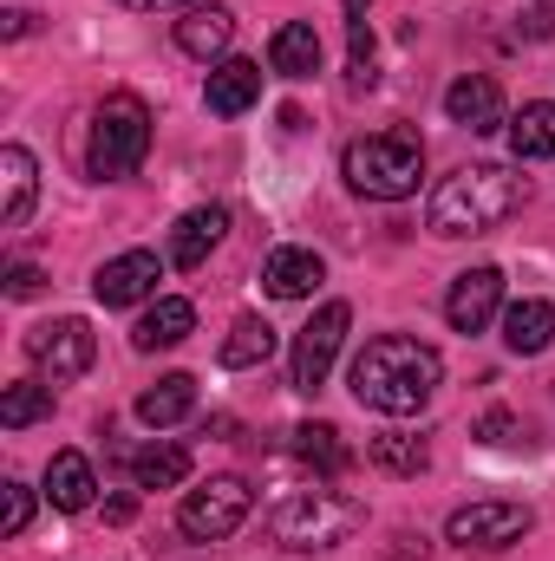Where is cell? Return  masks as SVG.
Wrapping results in <instances>:
<instances>
[{
  "mask_svg": "<svg viewBox=\"0 0 555 561\" xmlns=\"http://www.w3.org/2000/svg\"><path fill=\"white\" fill-rule=\"evenodd\" d=\"M438 379H444L438 346H424L412 333H380V340H366L360 359H353V373H347L353 399H360L366 412H386V419L424 412L431 392H438Z\"/></svg>",
  "mask_w": 555,
  "mask_h": 561,
  "instance_id": "cell-1",
  "label": "cell"
},
{
  "mask_svg": "<svg viewBox=\"0 0 555 561\" xmlns=\"http://www.w3.org/2000/svg\"><path fill=\"white\" fill-rule=\"evenodd\" d=\"M530 203V176L510 163H464L431 190V236H490Z\"/></svg>",
  "mask_w": 555,
  "mask_h": 561,
  "instance_id": "cell-2",
  "label": "cell"
},
{
  "mask_svg": "<svg viewBox=\"0 0 555 561\" xmlns=\"http://www.w3.org/2000/svg\"><path fill=\"white\" fill-rule=\"evenodd\" d=\"M340 176L366 196V203H406L418 196V176H424V144L412 131H373V138H353L340 157Z\"/></svg>",
  "mask_w": 555,
  "mask_h": 561,
  "instance_id": "cell-3",
  "label": "cell"
},
{
  "mask_svg": "<svg viewBox=\"0 0 555 561\" xmlns=\"http://www.w3.org/2000/svg\"><path fill=\"white\" fill-rule=\"evenodd\" d=\"M360 523H366V503L360 496H340V490H287L275 510H269V529H275V542H287V549H333Z\"/></svg>",
  "mask_w": 555,
  "mask_h": 561,
  "instance_id": "cell-4",
  "label": "cell"
},
{
  "mask_svg": "<svg viewBox=\"0 0 555 561\" xmlns=\"http://www.w3.org/2000/svg\"><path fill=\"white\" fill-rule=\"evenodd\" d=\"M144 150H150V112H144V99L138 92H112V99L99 105V118H92L86 170H92L99 183H118V176H132L144 163Z\"/></svg>",
  "mask_w": 555,
  "mask_h": 561,
  "instance_id": "cell-5",
  "label": "cell"
},
{
  "mask_svg": "<svg viewBox=\"0 0 555 561\" xmlns=\"http://www.w3.org/2000/svg\"><path fill=\"white\" fill-rule=\"evenodd\" d=\"M249 510H256V490H249L242 477H209L203 490L183 496L177 529H183L190 542H223V536H236V529L249 523Z\"/></svg>",
  "mask_w": 555,
  "mask_h": 561,
  "instance_id": "cell-6",
  "label": "cell"
},
{
  "mask_svg": "<svg viewBox=\"0 0 555 561\" xmlns=\"http://www.w3.org/2000/svg\"><path fill=\"white\" fill-rule=\"evenodd\" d=\"M26 359L39 366L46 386H66V379H79V373H92L99 340H92V327H86L79 313H66V320H46V327L26 333Z\"/></svg>",
  "mask_w": 555,
  "mask_h": 561,
  "instance_id": "cell-7",
  "label": "cell"
},
{
  "mask_svg": "<svg viewBox=\"0 0 555 561\" xmlns=\"http://www.w3.org/2000/svg\"><path fill=\"white\" fill-rule=\"evenodd\" d=\"M347 327H353V307H347V300H327V307L301 327L294 359H287L294 392H320V386H327V373H333V359H340V346H347Z\"/></svg>",
  "mask_w": 555,
  "mask_h": 561,
  "instance_id": "cell-8",
  "label": "cell"
},
{
  "mask_svg": "<svg viewBox=\"0 0 555 561\" xmlns=\"http://www.w3.org/2000/svg\"><path fill=\"white\" fill-rule=\"evenodd\" d=\"M530 529H536L530 503L484 496V503H464V510H451V523H444V542H457V549H510V542H523Z\"/></svg>",
  "mask_w": 555,
  "mask_h": 561,
  "instance_id": "cell-9",
  "label": "cell"
},
{
  "mask_svg": "<svg viewBox=\"0 0 555 561\" xmlns=\"http://www.w3.org/2000/svg\"><path fill=\"white\" fill-rule=\"evenodd\" d=\"M503 313V268H464V275L451 280V294H444V320L457 327V333H484L490 320Z\"/></svg>",
  "mask_w": 555,
  "mask_h": 561,
  "instance_id": "cell-10",
  "label": "cell"
},
{
  "mask_svg": "<svg viewBox=\"0 0 555 561\" xmlns=\"http://www.w3.org/2000/svg\"><path fill=\"white\" fill-rule=\"evenodd\" d=\"M157 280H163V262L150 255V249H125V255H112L99 275H92V294L105 300V307H138L157 294Z\"/></svg>",
  "mask_w": 555,
  "mask_h": 561,
  "instance_id": "cell-11",
  "label": "cell"
},
{
  "mask_svg": "<svg viewBox=\"0 0 555 561\" xmlns=\"http://www.w3.org/2000/svg\"><path fill=\"white\" fill-rule=\"evenodd\" d=\"M444 118H451V125H464V131H477V138L503 131V92H497V79L464 72V79L444 92Z\"/></svg>",
  "mask_w": 555,
  "mask_h": 561,
  "instance_id": "cell-12",
  "label": "cell"
},
{
  "mask_svg": "<svg viewBox=\"0 0 555 561\" xmlns=\"http://www.w3.org/2000/svg\"><path fill=\"white\" fill-rule=\"evenodd\" d=\"M256 99H262V66H256V59H216V66H209L203 105H209L216 118H242Z\"/></svg>",
  "mask_w": 555,
  "mask_h": 561,
  "instance_id": "cell-13",
  "label": "cell"
},
{
  "mask_svg": "<svg viewBox=\"0 0 555 561\" xmlns=\"http://www.w3.org/2000/svg\"><path fill=\"white\" fill-rule=\"evenodd\" d=\"M229 39H236V20H229V7H216V0H203V7H190V13H177V46H183L190 59H203V66H216V59H229Z\"/></svg>",
  "mask_w": 555,
  "mask_h": 561,
  "instance_id": "cell-14",
  "label": "cell"
},
{
  "mask_svg": "<svg viewBox=\"0 0 555 561\" xmlns=\"http://www.w3.org/2000/svg\"><path fill=\"white\" fill-rule=\"evenodd\" d=\"M33 196H39V163L26 144H7L0 150V229H26Z\"/></svg>",
  "mask_w": 555,
  "mask_h": 561,
  "instance_id": "cell-15",
  "label": "cell"
},
{
  "mask_svg": "<svg viewBox=\"0 0 555 561\" xmlns=\"http://www.w3.org/2000/svg\"><path fill=\"white\" fill-rule=\"evenodd\" d=\"M223 229H229V209H223V203H196V209L170 229V262H177V268H203L209 249L223 242Z\"/></svg>",
  "mask_w": 555,
  "mask_h": 561,
  "instance_id": "cell-16",
  "label": "cell"
},
{
  "mask_svg": "<svg viewBox=\"0 0 555 561\" xmlns=\"http://www.w3.org/2000/svg\"><path fill=\"white\" fill-rule=\"evenodd\" d=\"M320 280H327V262H320L314 249H275V255L262 262V287H269L275 300H307Z\"/></svg>",
  "mask_w": 555,
  "mask_h": 561,
  "instance_id": "cell-17",
  "label": "cell"
},
{
  "mask_svg": "<svg viewBox=\"0 0 555 561\" xmlns=\"http://www.w3.org/2000/svg\"><path fill=\"white\" fill-rule=\"evenodd\" d=\"M92 496H99L92 457L86 450H53V463H46V503L53 510H92Z\"/></svg>",
  "mask_w": 555,
  "mask_h": 561,
  "instance_id": "cell-18",
  "label": "cell"
},
{
  "mask_svg": "<svg viewBox=\"0 0 555 561\" xmlns=\"http://www.w3.org/2000/svg\"><path fill=\"white\" fill-rule=\"evenodd\" d=\"M503 346L510 353H550L555 346V307L550 300H510L503 307Z\"/></svg>",
  "mask_w": 555,
  "mask_h": 561,
  "instance_id": "cell-19",
  "label": "cell"
},
{
  "mask_svg": "<svg viewBox=\"0 0 555 561\" xmlns=\"http://www.w3.org/2000/svg\"><path fill=\"white\" fill-rule=\"evenodd\" d=\"M269 66H275L281 79H314V72H320V33H314V20H287V26H275Z\"/></svg>",
  "mask_w": 555,
  "mask_h": 561,
  "instance_id": "cell-20",
  "label": "cell"
},
{
  "mask_svg": "<svg viewBox=\"0 0 555 561\" xmlns=\"http://www.w3.org/2000/svg\"><path fill=\"white\" fill-rule=\"evenodd\" d=\"M190 412H196V379H190V373H163L157 386H144L138 392V419L150 424V431L183 424Z\"/></svg>",
  "mask_w": 555,
  "mask_h": 561,
  "instance_id": "cell-21",
  "label": "cell"
},
{
  "mask_svg": "<svg viewBox=\"0 0 555 561\" xmlns=\"http://www.w3.org/2000/svg\"><path fill=\"white\" fill-rule=\"evenodd\" d=\"M190 333H196V307L170 294V300H157V307H150V313L138 320L132 346H138V353H157V346H183Z\"/></svg>",
  "mask_w": 555,
  "mask_h": 561,
  "instance_id": "cell-22",
  "label": "cell"
},
{
  "mask_svg": "<svg viewBox=\"0 0 555 561\" xmlns=\"http://www.w3.org/2000/svg\"><path fill=\"white\" fill-rule=\"evenodd\" d=\"M294 457L307 463V470H320V477H340L347 463H353V450H347V437H340V424L314 419V424H294Z\"/></svg>",
  "mask_w": 555,
  "mask_h": 561,
  "instance_id": "cell-23",
  "label": "cell"
},
{
  "mask_svg": "<svg viewBox=\"0 0 555 561\" xmlns=\"http://www.w3.org/2000/svg\"><path fill=\"white\" fill-rule=\"evenodd\" d=\"M269 353H275V327H269L262 313H242V320L229 327V340H223V366H229V373L269 366Z\"/></svg>",
  "mask_w": 555,
  "mask_h": 561,
  "instance_id": "cell-24",
  "label": "cell"
},
{
  "mask_svg": "<svg viewBox=\"0 0 555 561\" xmlns=\"http://www.w3.org/2000/svg\"><path fill=\"white\" fill-rule=\"evenodd\" d=\"M510 150H517V163L555 157V105L550 99H536V105H523V112L510 118Z\"/></svg>",
  "mask_w": 555,
  "mask_h": 561,
  "instance_id": "cell-25",
  "label": "cell"
},
{
  "mask_svg": "<svg viewBox=\"0 0 555 561\" xmlns=\"http://www.w3.org/2000/svg\"><path fill=\"white\" fill-rule=\"evenodd\" d=\"M132 477H138V490H177L190 477V450L183 444H150V450L132 457Z\"/></svg>",
  "mask_w": 555,
  "mask_h": 561,
  "instance_id": "cell-26",
  "label": "cell"
},
{
  "mask_svg": "<svg viewBox=\"0 0 555 561\" xmlns=\"http://www.w3.org/2000/svg\"><path fill=\"white\" fill-rule=\"evenodd\" d=\"M53 419V386L46 379H20V386H7L0 392V424L7 431H26V424Z\"/></svg>",
  "mask_w": 555,
  "mask_h": 561,
  "instance_id": "cell-27",
  "label": "cell"
},
{
  "mask_svg": "<svg viewBox=\"0 0 555 561\" xmlns=\"http://www.w3.org/2000/svg\"><path fill=\"white\" fill-rule=\"evenodd\" d=\"M380 470H393V477H418L424 463H431V450H424V437H406V431H393V437H373V450H366Z\"/></svg>",
  "mask_w": 555,
  "mask_h": 561,
  "instance_id": "cell-28",
  "label": "cell"
},
{
  "mask_svg": "<svg viewBox=\"0 0 555 561\" xmlns=\"http://www.w3.org/2000/svg\"><path fill=\"white\" fill-rule=\"evenodd\" d=\"M373 59H380L373 26H366V20H353V26H347V85H353V92H366V85L380 79V72H373Z\"/></svg>",
  "mask_w": 555,
  "mask_h": 561,
  "instance_id": "cell-29",
  "label": "cell"
},
{
  "mask_svg": "<svg viewBox=\"0 0 555 561\" xmlns=\"http://www.w3.org/2000/svg\"><path fill=\"white\" fill-rule=\"evenodd\" d=\"M26 523H33V490L20 477H7L0 483V536H26Z\"/></svg>",
  "mask_w": 555,
  "mask_h": 561,
  "instance_id": "cell-30",
  "label": "cell"
},
{
  "mask_svg": "<svg viewBox=\"0 0 555 561\" xmlns=\"http://www.w3.org/2000/svg\"><path fill=\"white\" fill-rule=\"evenodd\" d=\"M530 431H523V419L517 412H484L477 419V444H490V450H503V444H523Z\"/></svg>",
  "mask_w": 555,
  "mask_h": 561,
  "instance_id": "cell-31",
  "label": "cell"
},
{
  "mask_svg": "<svg viewBox=\"0 0 555 561\" xmlns=\"http://www.w3.org/2000/svg\"><path fill=\"white\" fill-rule=\"evenodd\" d=\"M39 287H46V275H39L33 262H13V268H7V300H33Z\"/></svg>",
  "mask_w": 555,
  "mask_h": 561,
  "instance_id": "cell-32",
  "label": "cell"
},
{
  "mask_svg": "<svg viewBox=\"0 0 555 561\" xmlns=\"http://www.w3.org/2000/svg\"><path fill=\"white\" fill-rule=\"evenodd\" d=\"M118 7H132V13H190L203 0H118Z\"/></svg>",
  "mask_w": 555,
  "mask_h": 561,
  "instance_id": "cell-33",
  "label": "cell"
},
{
  "mask_svg": "<svg viewBox=\"0 0 555 561\" xmlns=\"http://www.w3.org/2000/svg\"><path fill=\"white\" fill-rule=\"evenodd\" d=\"M132 516H138V496H112L105 503V523H132Z\"/></svg>",
  "mask_w": 555,
  "mask_h": 561,
  "instance_id": "cell-34",
  "label": "cell"
},
{
  "mask_svg": "<svg viewBox=\"0 0 555 561\" xmlns=\"http://www.w3.org/2000/svg\"><path fill=\"white\" fill-rule=\"evenodd\" d=\"M26 33H33V13H26V7H13V13H7V39H26Z\"/></svg>",
  "mask_w": 555,
  "mask_h": 561,
  "instance_id": "cell-35",
  "label": "cell"
},
{
  "mask_svg": "<svg viewBox=\"0 0 555 561\" xmlns=\"http://www.w3.org/2000/svg\"><path fill=\"white\" fill-rule=\"evenodd\" d=\"M366 7H373V0H347V13H353V20H366Z\"/></svg>",
  "mask_w": 555,
  "mask_h": 561,
  "instance_id": "cell-36",
  "label": "cell"
}]
</instances>
